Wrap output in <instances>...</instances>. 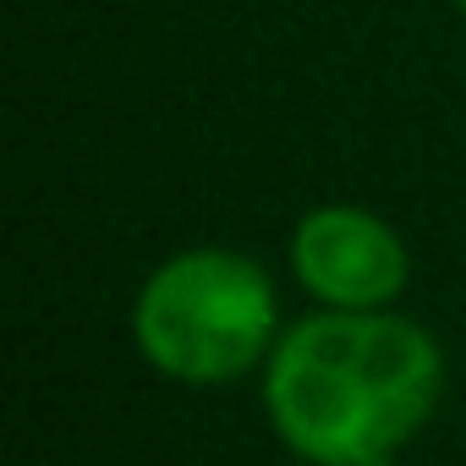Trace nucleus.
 <instances>
[{
	"mask_svg": "<svg viewBox=\"0 0 466 466\" xmlns=\"http://www.w3.org/2000/svg\"><path fill=\"white\" fill-rule=\"evenodd\" d=\"M264 417L291 461L362 466L400 455L439 411L444 351L428 324L384 313H324L286 324L264 362Z\"/></svg>",
	"mask_w": 466,
	"mask_h": 466,
	"instance_id": "1",
	"label": "nucleus"
},
{
	"mask_svg": "<svg viewBox=\"0 0 466 466\" xmlns=\"http://www.w3.org/2000/svg\"><path fill=\"white\" fill-rule=\"evenodd\" d=\"M132 351L170 384L214 390L264 373L286 335L275 275L242 248H181L132 297Z\"/></svg>",
	"mask_w": 466,
	"mask_h": 466,
	"instance_id": "2",
	"label": "nucleus"
},
{
	"mask_svg": "<svg viewBox=\"0 0 466 466\" xmlns=\"http://www.w3.org/2000/svg\"><path fill=\"white\" fill-rule=\"evenodd\" d=\"M297 291L324 313H384L411 286L400 230L362 203H313L286 237Z\"/></svg>",
	"mask_w": 466,
	"mask_h": 466,
	"instance_id": "3",
	"label": "nucleus"
},
{
	"mask_svg": "<svg viewBox=\"0 0 466 466\" xmlns=\"http://www.w3.org/2000/svg\"><path fill=\"white\" fill-rule=\"evenodd\" d=\"M362 466H400V455H373V461H362Z\"/></svg>",
	"mask_w": 466,
	"mask_h": 466,
	"instance_id": "4",
	"label": "nucleus"
},
{
	"mask_svg": "<svg viewBox=\"0 0 466 466\" xmlns=\"http://www.w3.org/2000/svg\"><path fill=\"white\" fill-rule=\"evenodd\" d=\"M450 6H455V12H461V17H466V0H450Z\"/></svg>",
	"mask_w": 466,
	"mask_h": 466,
	"instance_id": "5",
	"label": "nucleus"
},
{
	"mask_svg": "<svg viewBox=\"0 0 466 466\" xmlns=\"http://www.w3.org/2000/svg\"><path fill=\"white\" fill-rule=\"evenodd\" d=\"M286 466H308V461H286Z\"/></svg>",
	"mask_w": 466,
	"mask_h": 466,
	"instance_id": "6",
	"label": "nucleus"
}]
</instances>
